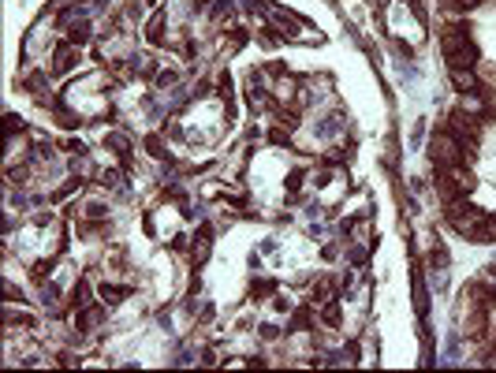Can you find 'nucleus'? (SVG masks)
Listing matches in <instances>:
<instances>
[{
    "label": "nucleus",
    "mask_w": 496,
    "mask_h": 373,
    "mask_svg": "<svg viewBox=\"0 0 496 373\" xmlns=\"http://www.w3.org/2000/svg\"><path fill=\"white\" fill-rule=\"evenodd\" d=\"M459 4H463V11H470V8H478L481 0H459Z\"/></svg>",
    "instance_id": "20"
},
{
    "label": "nucleus",
    "mask_w": 496,
    "mask_h": 373,
    "mask_svg": "<svg viewBox=\"0 0 496 373\" xmlns=\"http://www.w3.org/2000/svg\"><path fill=\"white\" fill-rule=\"evenodd\" d=\"M440 49H444V57H459V52H470L474 49V42H470V30L463 23H452L448 30L440 34Z\"/></svg>",
    "instance_id": "2"
},
{
    "label": "nucleus",
    "mask_w": 496,
    "mask_h": 373,
    "mask_svg": "<svg viewBox=\"0 0 496 373\" xmlns=\"http://www.w3.org/2000/svg\"><path fill=\"white\" fill-rule=\"evenodd\" d=\"M429 157H433V165H466L470 161L466 146L444 127L433 131V138H429Z\"/></svg>",
    "instance_id": "1"
},
{
    "label": "nucleus",
    "mask_w": 496,
    "mask_h": 373,
    "mask_svg": "<svg viewBox=\"0 0 496 373\" xmlns=\"http://www.w3.org/2000/svg\"><path fill=\"white\" fill-rule=\"evenodd\" d=\"M135 71H138V75H153V71H157V64H153L150 57H142V60L135 64Z\"/></svg>",
    "instance_id": "16"
},
{
    "label": "nucleus",
    "mask_w": 496,
    "mask_h": 373,
    "mask_svg": "<svg viewBox=\"0 0 496 373\" xmlns=\"http://www.w3.org/2000/svg\"><path fill=\"white\" fill-rule=\"evenodd\" d=\"M269 93H272V101H280V105H295L298 101V78L295 75H277Z\"/></svg>",
    "instance_id": "4"
},
{
    "label": "nucleus",
    "mask_w": 496,
    "mask_h": 373,
    "mask_svg": "<svg viewBox=\"0 0 496 373\" xmlns=\"http://www.w3.org/2000/svg\"><path fill=\"white\" fill-rule=\"evenodd\" d=\"M448 75H452V86L459 90V93L481 90V83H478V71H474V68H448Z\"/></svg>",
    "instance_id": "6"
},
{
    "label": "nucleus",
    "mask_w": 496,
    "mask_h": 373,
    "mask_svg": "<svg viewBox=\"0 0 496 373\" xmlns=\"http://www.w3.org/2000/svg\"><path fill=\"white\" fill-rule=\"evenodd\" d=\"M336 254H339V247H336V243H325V250H321V258H329V261H332Z\"/></svg>",
    "instance_id": "19"
},
{
    "label": "nucleus",
    "mask_w": 496,
    "mask_h": 373,
    "mask_svg": "<svg viewBox=\"0 0 496 373\" xmlns=\"http://www.w3.org/2000/svg\"><path fill=\"white\" fill-rule=\"evenodd\" d=\"M71 172L78 179H94L97 176V165L90 161V157H71Z\"/></svg>",
    "instance_id": "8"
},
{
    "label": "nucleus",
    "mask_w": 496,
    "mask_h": 373,
    "mask_svg": "<svg viewBox=\"0 0 496 373\" xmlns=\"http://www.w3.org/2000/svg\"><path fill=\"white\" fill-rule=\"evenodd\" d=\"M425 306H429L425 288H422V280H414V310H418V314H425Z\"/></svg>",
    "instance_id": "13"
},
{
    "label": "nucleus",
    "mask_w": 496,
    "mask_h": 373,
    "mask_svg": "<svg viewBox=\"0 0 496 373\" xmlns=\"http://www.w3.org/2000/svg\"><path fill=\"white\" fill-rule=\"evenodd\" d=\"M146 37H150L153 45H161V42H164V16H161V11H157V16L150 19V26H146Z\"/></svg>",
    "instance_id": "10"
},
{
    "label": "nucleus",
    "mask_w": 496,
    "mask_h": 373,
    "mask_svg": "<svg viewBox=\"0 0 496 373\" xmlns=\"http://www.w3.org/2000/svg\"><path fill=\"white\" fill-rule=\"evenodd\" d=\"M411 4V11H414V19H418V26H425L429 23V11H425V0H407Z\"/></svg>",
    "instance_id": "14"
},
{
    "label": "nucleus",
    "mask_w": 496,
    "mask_h": 373,
    "mask_svg": "<svg viewBox=\"0 0 496 373\" xmlns=\"http://www.w3.org/2000/svg\"><path fill=\"white\" fill-rule=\"evenodd\" d=\"M459 112H466L470 119H481V116H485V97H481L478 90L463 93V101H459Z\"/></svg>",
    "instance_id": "7"
},
{
    "label": "nucleus",
    "mask_w": 496,
    "mask_h": 373,
    "mask_svg": "<svg viewBox=\"0 0 496 373\" xmlns=\"http://www.w3.org/2000/svg\"><path fill=\"white\" fill-rule=\"evenodd\" d=\"M146 150H150L153 157H161V161H164V157H168V150H164V142H161V138H157V135H150V138H146Z\"/></svg>",
    "instance_id": "15"
},
{
    "label": "nucleus",
    "mask_w": 496,
    "mask_h": 373,
    "mask_svg": "<svg viewBox=\"0 0 496 373\" xmlns=\"http://www.w3.org/2000/svg\"><path fill=\"white\" fill-rule=\"evenodd\" d=\"M444 131H452V135L455 138H470V142H478L481 138V124H478V119H470L466 112H452L448 116V124H444Z\"/></svg>",
    "instance_id": "3"
},
{
    "label": "nucleus",
    "mask_w": 496,
    "mask_h": 373,
    "mask_svg": "<svg viewBox=\"0 0 496 373\" xmlns=\"http://www.w3.org/2000/svg\"><path fill=\"white\" fill-rule=\"evenodd\" d=\"M339 317H344V310H339V302H336V299L321 306V321L329 325V328H336V325H339Z\"/></svg>",
    "instance_id": "11"
},
{
    "label": "nucleus",
    "mask_w": 496,
    "mask_h": 373,
    "mask_svg": "<svg viewBox=\"0 0 496 373\" xmlns=\"http://www.w3.org/2000/svg\"><path fill=\"white\" fill-rule=\"evenodd\" d=\"M209 247H213V232H209V224H202L198 235H194V243H190V261L202 265L209 258Z\"/></svg>",
    "instance_id": "5"
},
{
    "label": "nucleus",
    "mask_w": 496,
    "mask_h": 373,
    "mask_svg": "<svg viewBox=\"0 0 496 373\" xmlns=\"http://www.w3.org/2000/svg\"><path fill=\"white\" fill-rule=\"evenodd\" d=\"M75 57H78L75 45H60V49H56V68H71Z\"/></svg>",
    "instance_id": "12"
},
{
    "label": "nucleus",
    "mask_w": 496,
    "mask_h": 373,
    "mask_svg": "<svg viewBox=\"0 0 496 373\" xmlns=\"http://www.w3.org/2000/svg\"><path fill=\"white\" fill-rule=\"evenodd\" d=\"M478 243H496V220H489V224H485V232H481Z\"/></svg>",
    "instance_id": "17"
},
{
    "label": "nucleus",
    "mask_w": 496,
    "mask_h": 373,
    "mask_svg": "<svg viewBox=\"0 0 496 373\" xmlns=\"http://www.w3.org/2000/svg\"><path fill=\"white\" fill-rule=\"evenodd\" d=\"M157 86H176V71H161L157 75Z\"/></svg>",
    "instance_id": "18"
},
{
    "label": "nucleus",
    "mask_w": 496,
    "mask_h": 373,
    "mask_svg": "<svg viewBox=\"0 0 496 373\" xmlns=\"http://www.w3.org/2000/svg\"><path fill=\"white\" fill-rule=\"evenodd\" d=\"M101 321H104L101 306H86V314H78V317H75V325H78V328H97Z\"/></svg>",
    "instance_id": "9"
}]
</instances>
